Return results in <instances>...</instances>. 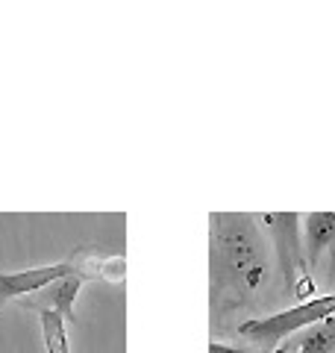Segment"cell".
Instances as JSON below:
<instances>
[{"instance_id":"obj_8","label":"cell","mask_w":335,"mask_h":353,"mask_svg":"<svg viewBox=\"0 0 335 353\" xmlns=\"http://www.w3.org/2000/svg\"><path fill=\"white\" fill-rule=\"evenodd\" d=\"M288 353H335V315L283 341Z\"/></svg>"},{"instance_id":"obj_7","label":"cell","mask_w":335,"mask_h":353,"mask_svg":"<svg viewBox=\"0 0 335 353\" xmlns=\"http://www.w3.org/2000/svg\"><path fill=\"white\" fill-rule=\"evenodd\" d=\"M85 280L80 277V274H68V277H62V280H56L53 285H48V289H41V294L36 297V301H27L30 303H41V301H48V306L44 309H53V312H59L65 321H77V315H74V301H77V294H80V285ZM41 309V306H36Z\"/></svg>"},{"instance_id":"obj_3","label":"cell","mask_w":335,"mask_h":353,"mask_svg":"<svg viewBox=\"0 0 335 353\" xmlns=\"http://www.w3.org/2000/svg\"><path fill=\"white\" fill-rule=\"evenodd\" d=\"M262 224L267 230V236H271L276 268H279V277H283L285 292L306 297L303 277L309 274V265H306V250L300 245V215L297 212H265Z\"/></svg>"},{"instance_id":"obj_10","label":"cell","mask_w":335,"mask_h":353,"mask_svg":"<svg viewBox=\"0 0 335 353\" xmlns=\"http://www.w3.org/2000/svg\"><path fill=\"white\" fill-rule=\"evenodd\" d=\"M209 353H250V350L236 347V345H221V341H209Z\"/></svg>"},{"instance_id":"obj_9","label":"cell","mask_w":335,"mask_h":353,"mask_svg":"<svg viewBox=\"0 0 335 353\" xmlns=\"http://www.w3.org/2000/svg\"><path fill=\"white\" fill-rule=\"evenodd\" d=\"M39 312V324H41V339H44V347L48 353H71V345H68V321L53 312V309H36Z\"/></svg>"},{"instance_id":"obj_4","label":"cell","mask_w":335,"mask_h":353,"mask_svg":"<svg viewBox=\"0 0 335 353\" xmlns=\"http://www.w3.org/2000/svg\"><path fill=\"white\" fill-rule=\"evenodd\" d=\"M68 274H74L68 259L56 262V265H44V268L15 271V274L0 271V312H3V306L9 301H15V297H24V294H36L41 289H48V285H53L56 280L68 277Z\"/></svg>"},{"instance_id":"obj_5","label":"cell","mask_w":335,"mask_h":353,"mask_svg":"<svg viewBox=\"0 0 335 353\" xmlns=\"http://www.w3.org/2000/svg\"><path fill=\"white\" fill-rule=\"evenodd\" d=\"M71 268L80 274L83 280H109V283H121L127 271L124 256H106L97 248H77L71 256Z\"/></svg>"},{"instance_id":"obj_6","label":"cell","mask_w":335,"mask_h":353,"mask_svg":"<svg viewBox=\"0 0 335 353\" xmlns=\"http://www.w3.org/2000/svg\"><path fill=\"white\" fill-rule=\"evenodd\" d=\"M303 250L309 271L318 268L321 256L335 250V212H309L303 227Z\"/></svg>"},{"instance_id":"obj_2","label":"cell","mask_w":335,"mask_h":353,"mask_svg":"<svg viewBox=\"0 0 335 353\" xmlns=\"http://www.w3.org/2000/svg\"><path fill=\"white\" fill-rule=\"evenodd\" d=\"M332 315H335V292L309 297V301H300L292 309H283V312L265 318H247V321L238 324V336L256 341V345H276V341L292 339L300 330L327 321Z\"/></svg>"},{"instance_id":"obj_1","label":"cell","mask_w":335,"mask_h":353,"mask_svg":"<svg viewBox=\"0 0 335 353\" xmlns=\"http://www.w3.org/2000/svg\"><path fill=\"white\" fill-rule=\"evenodd\" d=\"M212 315L227 318L256 301L267 277L259 224L241 212H212Z\"/></svg>"}]
</instances>
